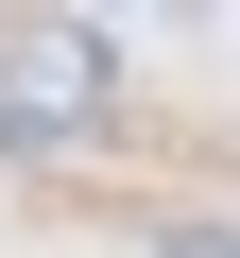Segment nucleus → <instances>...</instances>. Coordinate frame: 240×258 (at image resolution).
Listing matches in <instances>:
<instances>
[{
  "mask_svg": "<svg viewBox=\"0 0 240 258\" xmlns=\"http://www.w3.org/2000/svg\"><path fill=\"white\" fill-rule=\"evenodd\" d=\"M155 258H240V241H223V224H172V241H155Z\"/></svg>",
  "mask_w": 240,
  "mask_h": 258,
  "instance_id": "nucleus-1",
  "label": "nucleus"
}]
</instances>
